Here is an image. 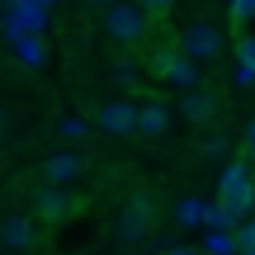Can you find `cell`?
Here are the masks:
<instances>
[{"label":"cell","instance_id":"26","mask_svg":"<svg viewBox=\"0 0 255 255\" xmlns=\"http://www.w3.org/2000/svg\"><path fill=\"white\" fill-rule=\"evenodd\" d=\"M85 5H100V9H109V5H119V0H85Z\"/></svg>","mask_w":255,"mask_h":255},{"label":"cell","instance_id":"9","mask_svg":"<svg viewBox=\"0 0 255 255\" xmlns=\"http://www.w3.org/2000/svg\"><path fill=\"white\" fill-rule=\"evenodd\" d=\"M165 128H170V104H165V100H146V104H137V132L161 137Z\"/></svg>","mask_w":255,"mask_h":255},{"label":"cell","instance_id":"19","mask_svg":"<svg viewBox=\"0 0 255 255\" xmlns=\"http://www.w3.org/2000/svg\"><path fill=\"white\" fill-rule=\"evenodd\" d=\"M137 9H142L146 19H165L175 9V0H137Z\"/></svg>","mask_w":255,"mask_h":255},{"label":"cell","instance_id":"4","mask_svg":"<svg viewBox=\"0 0 255 255\" xmlns=\"http://www.w3.org/2000/svg\"><path fill=\"white\" fill-rule=\"evenodd\" d=\"M146 66H151L156 81H170V85H180V90H199V62H189L180 47H156Z\"/></svg>","mask_w":255,"mask_h":255},{"label":"cell","instance_id":"7","mask_svg":"<svg viewBox=\"0 0 255 255\" xmlns=\"http://www.w3.org/2000/svg\"><path fill=\"white\" fill-rule=\"evenodd\" d=\"M95 123L109 137H128V132H137V104L132 100H109V104H100Z\"/></svg>","mask_w":255,"mask_h":255},{"label":"cell","instance_id":"25","mask_svg":"<svg viewBox=\"0 0 255 255\" xmlns=\"http://www.w3.org/2000/svg\"><path fill=\"white\" fill-rule=\"evenodd\" d=\"M161 255H203V251H194V246H165Z\"/></svg>","mask_w":255,"mask_h":255},{"label":"cell","instance_id":"17","mask_svg":"<svg viewBox=\"0 0 255 255\" xmlns=\"http://www.w3.org/2000/svg\"><path fill=\"white\" fill-rule=\"evenodd\" d=\"M227 14H232V24H237V28L255 24V0H227Z\"/></svg>","mask_w":255,"mask_h":255},{"label":"cell","instance_id":"3","mask_svg":"<svg viewBox=\"0 0 255 255\" xmlns=\"http://www.w3.org/2000/svg\"><path fill=\"white\" fill-rule=\"evenodd\" d=\"M175 47H180L189 62H218V57L227 52V33H222L218 24H208V19H194V24L180 28Z\"/></svg>","mask_w":255,"mask_h":255},{"label":"cell","instance_id":"21","mask_svg":"<svg viewBox=\"0 0 255 255\" xmlns=\"http://www.w3.org/2000/svg\"><path fill=\"white\" fill-rule=\"evenodd\" d=\"M251 85H255V71H251V66H232V90H251Z\"/></svg>","mask_w":255,"mask_h":255},{"label":"cell","instance_id":"5","mask_svg":"<svg viewBox=\"0 0 255 255\" xmlns=\"http://www.w3.org/2000/svg\"><path fill=\"white\" fill-rule=\"evenodd\" d=\"M151 227H156L151 199H146V194H132V203H128L119 213V222H114V237H119L123 246H142V241L151 237Z\"/></svg>","mask_w":255,"mask_h":255},{"label":"cell","instance_id":"16","mask_svg":"<svg viewBox=\"0 0 255 255\" xmlns=\"http://www.w3.org/2000/svg\"><path fill=\"white\" fill-rule=\"evenodd\" d=\"M203 251L208 255H237V237H227V232H203Z\"/></svg>","mask_w":255,"mask_h":255},{"label":"cell","instance_id":"18","mask_svg":"<svg viewBox=\"0 0 255 255\" xmlns=\"http://www.w3.org/2000/svg\"><path fill=\"white\" fill-rule=\"evenodd\" d=\"M237 62L255 71V33H241V38H237Z\"/></svg>","mask_w":255,"mask_h":255},{"label":"cell","instance_id":"14","mask_svg":"<svg viewBox=\"0 0 255 255\" xmlns=\"http://www.w3.org/2000/svg\"><path fill=\"white\" fill-rule=\"evenodd\" d=\"M19 62H24V66H43L47 62V47H43V38H38V33H24V38H19Z\"/></svg>","mask_w":255,"mask_h":255},{"label":"cell","instance_id":"27","mask_svg":"<svg viewBox=\"0 0 255 255\" xmlns=\"http://www.w3.org/2000/svg\"><path fill=\"white\" fill-rule=\"evenodd\" d=\"M241 255H255V251H241Z\"/></svg>","mask_w":255,"mask_h":255},{"label":"cell","instance_id":"22","mask_svg":"<svg viewBox=\"0 0 255 255\" xmlns=\"http://www.w3.org/2000/svg\"><path fill=\"white\" fill-rule=\"evenodd\" d=\"M62 137H71V142H81V137H85V123H81V119H62Z\"/></svg>","mask_w":255,"mask_h":255},{"label":"cell","instance_id":"6","mask_svg":"<svg viewBox=\"0 0 255 255\" xmlns=\"http://www.w3.org/2000/svg\"><path fill=\"white\" fill-rule=\"evenodd\" d=\"M81 175H85V156L81 151H52L43 161V180L52 184V189H71Z\"/></svg>","mask_w":255,"mask_h":255},{"label":"cell","instance_id":"15","mask_svg":"<svg viewBox=\"0 0 255 255\" xmlns=\"http://www.w3.org/2000/svg\"><path fill=\"white\" fill-rule=\"evenodd\" d=\"M237 227H241L237 213H227L222 203H213V208H208V227H203V232H227V237H237Z\"/></svg>","mask_w":255,"mask_h":255},{"label":"cell","instance_id":"13","mask_svg":"<svg viewBox=\"0 0 255 255\" xmlns=\"http://www.w3.org/2000/svg\"><path fill=\"white\" fill-rule=\"evenodd\" d=\"M109 76H114V85H123V90H137L142 85V62H132V57H119V62L109 66Z\"/></svg>","mask_w":255,"mask_h":255},{"label":"cell","instance_id":"12","mask_svg":"<svg viewBox=\"0 0 255 255\" xmlns=\"http://www.w3.org/2000/svg\"><path fill=\"white\" fill-rule=\"evenodd\" d=\"M208 208L213 203H203V199H180L175 203V222H180V227H208Z\"/></svg>","mask_w":255,"mask_h":255},{"label":"cell","instance_id":"8","mask_svg":"<svg viewBox=\"0 0 255 255\" xmlns=\"http://www.w3.org/2000/svg\"><path fill=\"white\" fill-rule=\"evenodd\" d=\"M76 213V194L71 189H52V184H47L43 194H38V218L43 222H66Z\"/></svg>","mask_w":255,"mask_h":255},{"label":"cell","instance_id":"23","mask_svg":"<svg viewBox=\"0 0 255 255\" xmlns=\"http://www.w3.org/2000/svg\"><path fill=\"white\" fill-rule=\"evenodd\" d=\"M203 156H227V137H218V132H213L208 142H203Z\"/></svg>","mask_w":255,"mask_h":255},{"label":"cell","instance_id":"11","mask_svg":"<svg viewBox=\"0 0 255 255\" xmlns=\"http://www.w3.org/2000/svg\"><path fill=\"white\" fill-rule=\"evenodd\" d=\"M0 246L5 251H28L33 246V222L28 218H5L0 222Z\"/></svg>","mask_w":255,"mask_h":255},{"label":"cell","instance_id":"24","mask_svg":"<svg viewBox=\"0 0 255 255\" xmlns=\"http://www.w3.org/2000/svg\"><path fill=\"white\" fill-rule=\"evenodd\" d=\"M246 161H251V165H255V123H251V128H246Z\"/></svg>","mask_w":255,"mask_h":255},{"label":"cell","instance_id":"2","mask_svg":"<svg viewBox=\"0 0 255 255\" xmlns=\"http://www.w3.org/2000/svg\"><path fill=\"white\" fill-rule=\"evenodd\" d=\"M218 203L227 213H237L241 222L251 218V208H255V165L251 161H232L227 170H222V180H218Z\"/></svg>","mask_w":255,"mask_h":255},{"label":"cell","instance_id":"1","mask_svg":"<svg viewBox=\"0 0 255 255\" xmlns=\"http://www.w3.org/2000/svg\"><path fill=\"white\" fill-rule=\"evenodd\" d=\"M100 24H104V38L119 43V47H137V43H146V33H151V19L137 9V0L132 5L119 0V5L100 9Z\"/></svg>","mask_w":255,"mask_h":255},{"label":"cell","instance_id":"10","mask_svg":"<svg viewBox=\"0 0 255 255\" xmlns=\"http://www.w3.org/2000/svg\"><path fill=\"white\" fill-rule=\"evenodd\" d=\"M180 114H184L189 123H208L213 114H218V95H213V90H184Z\"/></svg>","mask_w":255,"mask_h":255},{"label":"cell","instance_id":"20","mask_svg":"<svg viewBox=\"0 0 255 255\" xmlns=\"http://www.w3.org/2000/svg\"><path fill=\"white\" fill-rule=\"evenodd\" d=\"M237 251H255V213L237 227Z\"/></svg>","mask_w":255,"mask_h":255}]
</instances>
